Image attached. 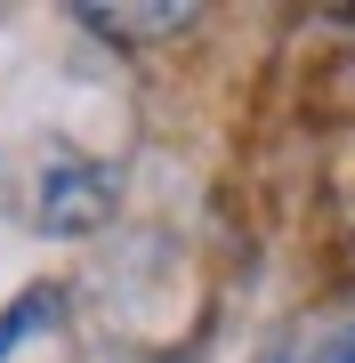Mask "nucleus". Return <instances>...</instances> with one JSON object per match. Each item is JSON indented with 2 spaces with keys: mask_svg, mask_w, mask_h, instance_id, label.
<instances>
[{
  "mask_svg": "<svg viewBox=\"0 0 355 363\" xmlns=\"http://www.w3.org/2000/svg\"><path fill=\"white\" fill-rule=\"evenodd\" d=\"M113 202H121V178H113L106 162H49L40 186H33L40 234H89V226L113 218Z\"/></svg>",
  "mask_w": 355,
  "mask_h": 363,
  "instance_id": "nucleus-1",
  "label": "nucleus"
},
{
  "mask_svg": "<svg viewBox=\"0 0 355 363\" xmlns=\"http://www.w3.org/2000/svg\"><path fill=\"white\" fill-rule=\"evenodd\" d=\"M81 25L97 40H113V49H145V40H170L194 25V9L186 0H130V9H113V0H89L81 9Z\"/></svg>",
  "mask_w": 355,
  "mask_h": 363,
  "instance_id": "nucleus-2",
  "label": "nucleus"
},
{
  "mask_svg": "<svg viewBox=\"0 0 355 363\" xmlns=\"http://www.w3.org/2000/svg\"><path fill=\"white\" fill-rule=\"evenodd\" d=\"M323 363H355V331H339V339H331V347H323Z\"/></svg>",
  "mask_w": 355,
  "mask_h": 363,
  "instance_id": "nucleus-3",
  "label": "nucleus"
}]
</instances>
